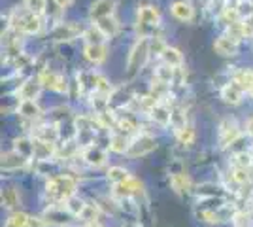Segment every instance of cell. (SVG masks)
Returning a JSON list of instances; mask_svg holds the SVG:
<instances>
[{
    "mask_svg": "<svg viewBox=\"0 0 253 227\" xmlns=\"http://www.w3.org/2000/svg\"><path fill=\"white\" fill-rule=\"evenodd\" d=\"M78 189V180L74 176H68V174H57L51 176L45 184V195L51 199L53 203H64L68 201L70 197L76 195Z\"/></svg>",
    "mask_w": 253,
    "mask_h": 227,
    "instance_id": "6da1fadb",
    "label": "cell"
},
{
    "mask_svg": "<svg viewBox=\"0 0 253 227\" xmlns=\"http://www.w3.org/2000/svg\"><path fill=\"white\" fill-rule=\"evenodd\" d=\"M10 29L19 34H38L42 31V17L31 13L27 8H15L11 11Z\"/></svg>",
    "mask_w": 253,
    "mask_h": 227,
    "instance_id": "7a4b0ae2",
    "label": "cell"
},
{
    "mask_svg": "<svg viewBox=\"0 0 253 227\" xmlns=\"http://www.w3.org/2000/svg\"><path fill=\"white\" fill-rule=\"evenodd\" d=\"M149 55V38H140L132 47H130V53L126 59V74L128 78H134V76L146 66Z\"/></svg>",
    "mask_w": 253,
    "mask_h": 227,
    "instance_id": "3957f363",
    "label": "cell"
},
{
    "mask_svg": "<svg viewBox=\"0 0 253 227\" xmlns=\"http://www.w3.org/2000/svg\"><path fill=\"white\" fill-rule=\"evenodd\" d=\"M157 148V142L151 135H136L132 140H130V146H128V151H126V157L130 159H138V157H144Z\"/></svg>",
    "mask_w": 253,
    "mask_h": 227,
    "instance_id": "277c9868",
    "label": "cell"
},
{
    "mask_svg": "<svg viewBox=\"0 0 253 227\" xmlns=\"http://www.w3.org/2000/svg\"><path fill=\"white\" fill-rule=\"evenodd\" d=\"M84 27L78 23H59L51 31V40L53 42H72L76 38L84 36Z\"/></svg>",
    "mask_w": 253,
    "mask_h": 227,
    "instance_id": "5b68a950",
    "label": "cell"
},
{
    "mask_svg": "<svg viewBox=\"0 0 253 227\" xmlns=\"http://www.w3.org/2000/svg\"><path fill=\"white\" fill-rule=\"evenodd\" d=\"M38 80L45 89H51V91H57V93H66L68 91V82L63 74L55 72V70H49L45 68L38 74Z\"/></svg>",
    "mask_w": 253,
    "mask_h": 227,
    "instance_id": "8992f818",
    "label": "cell"
},
{
    "mask_svg": "<svg viewBox=\"0 0 253 227\" xmlns=\"http://www.w3.org/2000/svg\"><path fill=\"white\" fill-rule=\"evenodd\" d=\"M238 138H240V127H238L236 119L232 118L223 119L221 125H219V142H221L223 148L232 146Z\"/></svg>",
    "mask_w": 253,
    "mask_h": 227,
    "instance_id": "52a82bcc",
    "label": "cell"
},
{
    "mask_svg": "<svg viewBox=\"0 0 253 227\" xmlns=\"http://www.w3.org/2000/svg\"><path fill=\"white\" fill-rule=\"evenodd\" d=\"M82 159H84L89 167L98 169V167H104L106 161H108V151H106L102 146H98V144H91V146L84 148Z\"/></svg>",
    "mask_w": 253,
    "mask_h": 227,
    "instance_id": "ba28073f",
    "label": "cell"
},
{
    "mask_svg": "<svg viewBox=\"0 0 253 227\" xmlns=\"http://www.w3.org/2000/svg\"><path fill=\"white\" fill-rule=\"evenodd\" d=\"M61 203H53V206H49L47 210H45V214H43V220L47 222V224H53V226H66V224H70V220H72V214L68 212V208L64 206H59Z\"/></svg>",
    "mask_w": 253,
    "mask_h": 227,
    "instance_id": "9c48e42d",
    "label": "cell"
},
{
    "mask_svg": "<svg viewBox=\"0 0 253 227\" xmlns=\"http://www.w3.org/2000/svg\"><path fill=\"white\" fill-rule=\"evenodd\" d=\"M114 195L119 199H130V197L144 195V184L136 178H128L125 182L114 185Z\"/></svg>",
    "mask_w": 253,
    "mask_h": 227,
    "instance_id": "30bf717a",
    "label": "cell"
},
{
    "mask_svg": "<svg viewBox=\"0 0 253 227\" xmlns=\"http://www.w3.org/2000/svg\"><path fill=\"white\" fill-rule=\"evenodd\" d=\"M116 11V2L114 0H95L89 8V17L91 21L96 23L104 17H112Z\"/></svg>",
    "mask_w": 253,
    "mask_h": 227,
    "instance_id": "8fae6325",
    "label": "cell"
},
{
    "mask_svg": "<svg viewBox=\"0 0 253 227\" xmlns=\"http://www.w3.org/2000/svg\"><path fill=\"white\" fill-rule=\"evenodd\" d=\"M219 95H221L223 102L225 104H231V106H236V104H240L242 102V97H244V89L234 80L229 82V84H225L221 87V91H219Z\"/></svg>",
    "mask_w": 253,
    "mask_h": 227,
    "instance_id": "7c38bea8",
    "label": "cell"
},
{
    "mask_svg": "<svg viewBox=\"0 0 253 227\" xmlns=\"http://www.w3.org/2000/svg\"><path fill=\"white\" fill-rule=\"evenodd\" d=\"M213 49L221 57H232V55L238 53V40L231 38L229 34H223L213 42Z\"/></svg>",
    "mask_w": 253,
    "mask_h": 227,
    "instance_id": "4fadbf2b",
    "label": "cell"
},
{
    "mask_svg": "<svg viewBox=\"0 0 253 227\" xmlns=\"http://www.w3.org/2000/svg\"><path fill=\"white\" fill-rule=\"evenodd\" d=\"M84 55L89 63L102 65L108 57V47H106V44H85Z\"/></svg>",
    "mask_w": 253,
    "mask_h": 227,
    "instance_id": "5bb4252c",
    "label": "cell"
},
{
    "mask_svg": "<svg viewBox=\"0 0 253 227\" xmlns=\"http://www.w3.org/2000/svg\"><path fill=\"white\" fill-rule=\"evenodd\" d=\"M55 155H57V148H55L53 142L34 138V159H38V161H51Z\"/></svg>",
    "mask_w": 253,
    "mask_h": 227,
    "instance_id": "9a60e30c",
    "label": "cell"
},
{
    "mask_svg": "<svg viewBox=\"0 0 253 227\" xmlns=\"http://www.w3.org/2000/svg\"><path fill=\"white\" fill-rule=\"evenodd\" d=\"M42 84H40V80L36 78V80H27V82H23L19 89H17V95L21 100H36L38 95H40V91H42Z\"/></svg>",
    "mask_w": 253,
    "mask_h": 227,
    "instance_id": "2e32d148",
    "label": "cell"
},
{
    "mask_svg": "<svg viewBox=\"0 0 253 227\" xmlns=\"http://www.w3.org/2000/svg\"><path fill=\"white\" fill-rule=\"evenodd\" d=\"M29 163L27 157H23L21 153L17 151H8V153H2V171L6 173H11V171H17V169H23L25 165Z\"/></svg>",
    "mask_w": 253,
    "mask_h": 227,
    "instance_id": "e0dca14e",
    "label": "cell"
},
{
    "mask_svg": "<svg viewBox=\"0 0 253 227\" xmlns=\"http://www.w3.org/2000/svg\"><path fill=\"white\" fill-rule=\"evenodd\" d=\"M17 114L21 118L29 119V121H36L42 118V108L38 106L36 100H19L17 104Z\"/></svg>",
    "mask_w": 253,
    "mask_h": 227,
    "instance_id": "ac0fdd59",
    "label": "cell"
},
{
    "mask_svg": "<svg viewBox=\"0 0 253 227\" xmlns=\"http://www.w3.org/2000/svg\"><path fill=\"white\" fill-rule=\"evenodd\" d=\"M170 11H172V15H174L178 21H183V23H191L193 21V17H195L193 6H191L189 2H185V0L174 2V4L170 6Z\"/></svg>",
    "mask_w": 253,
    "mask_h": 227,
    "instance_id": "d6986e66",
    "label": "cell"
},
{
    "mask_svg": "<svg viewBox=\"0 0 253 227\" xmlns=\"http://www.w3.org/2000/svg\"><path fill=\"white\" fill-rule=\"evenodd\" d=\"M151 121H155L157 125H169L170 116H172V108H169L165 102H155L151 108L148 110Z\"/></svg>",
    "mask_w": 253,
    "mask_h": 227,
    "instance_id": "ffe728a7",
    "label": "cell"
},
{
    "mask_svg": "<svg viewBox=\"0 0 253 227\" xmlns=\"http://www.w3.org/2000/svg\"><path fill=\"white\" fill-rule=\"evenodd\" d=\"M34 138H40V140H45V142H53V144H57L59 140V136H61V133L57 129V125L55 123H43V125H38V127H34Z\"/></svg>",
    "mask_w": 253,
    "mask_h": 227,
    "instance_id": "44dd1931",
    "label": "cell"
},
{
    "mask_svg": "<svg viewBox=\"0 0 253 227\" xmlns=\"http://www.w3.org/2000/svg\"><path fill=\"white\" fill-rule=\"evenodd\" d=\"M128 146H130V140H128V135L117 131V133H112L110 138H108V148L116 153H125L128 151Z\"/></svg>",
    "mask_w": 253,
    "mask_h": 227,
    "instance_id": "7402d4cb",
    "label": "cell"
},
{
    "mask_svg": "<svg viewBox=\"0 0 253 227\" xmlns=\"http://www.w3.org/2000/svg\"><path fill=\"white\" fill-rule=\"evenodd\" d=\"M191 178L185 173H176L170 174V187L176 191V193L183 195L191 191Z\"/></svg>",
    "mask_w": 253,
    "mask_h": 227,
    "instance_id": "603a6c76",
    "label": "cell"
},
{
    "mask_svg": "<svg viewBox=\"0 0 253 227\" xmlns=\"http://www.w3.org/2000/svg\"><path fill=\"white\" fill-rule=\"evenodd\" d=\"M161 59H163L165 65L172 66V68H176V70L183 66V55H181V51L176 49V47H170V45H167V49L163 51Z\"/></svg>",
    "mask_w": 253,
    "mask_h": 227,
    "instance_id": "cb8c5ba5",
    "label": "cell"
},
{
    "mask_svg": "<svg viewBox=\"0 0 253 227\" xmlns=\"http://www.w3.org/2000/svg\"><path fill=\"white\" fill-rule=\"evenodd\" d=\"M170 125H172L174 133H179V131L185 129V127L189 125V121H187V114H185V110L181 108V106H172Z\"/></svg>",
    "mask_w": 253,
    "mask_h": 227,
    "instance_id": "d4e9b609",
    "label": "cell"
},
{
    "mask_svg": "<svg viewBox=\"0 0 253 227\" xmlns=\"http://www.w3.org/2000/svg\"><path fill=\"white\" fill-rule=\"evenodd\" d=\"M13 150L17 151V153H21L23 157L32 159L34 157V138H27V136L15 138L13 140Z\"/></svg>",
    "mask_w": 253,
    "mask_h": 227,
    "instance_id": "484cf974",
    "label": "cell"
},
{
    "mask_svg": "<svg viewBox=\"0 0 253 227\" xmlns=\"http://www.w3.org/2000/svg\"><path fill=\"white\" fill-rule=\"evenodd\" d=\"M93 25H96L100 29V33L104 34L106 38H114L117 34V31H119V23H117V19L114 15L112 17H104V19L93 23Z\"/></svg>",
    "mask_w": 253,
    "mask_h": 227,
    "instance_id": "4316f807",
    "label": "cell"
},
{
    "mask_svg": "<svg viewBox=\"0 0 253 227\" xmlns=\"http://www.w3.org/2000/svg\"><path fill=\"white\" fill-rule=\"evenodd\" d=\"M80 220L85 222V226L87 224H96L98 222V218H100V208L96 203H85L84 210H82V214H80Z\"/></svg>",
    "mask_w": 253,
    "mask_h": 227,
    "instance_id": "83f0119b",
    "label": "cell"
},
{
    "mask_svg": "<svg viewBox=\"0 0 253 227\" xmlns=\"http://www.w3.org/2000/svg\"><path fill=\"white\" fill-rule=\"evenodd\" d=\"M21 203V195L17 191V187H6L2 189V206L4 208H15Z\"/></svg>",
    "mask_w": 253,
    "mask_h": 227,
    "instance_id": "f1b7e54d",
    "label": "cell"
},
{
    "mask_svg": "<svg viewBox=\"0 0 253 227\" xmlns=\"http://www.w3.org/2000/svg\"><path fill=\"white\" fill-rule=\"evenodd\" d=\"M106 178H108L110 184L117 185L121 184V182H125V180H128L130 176H128V171L123 169V167H110L108 173H106Z\"/></svg>",
    "mask_w": 253,
    "mask_h": 227,
    "instance_id": "f546056e",
    "label": "cell"
},
{
    "mask_svg": "<svg viewBox=\"0 0 253 227\" xmlns=\"http://www.w3.org/2000/svg\"><path fill=\"white\" fill-rule=\"evenodd\" d=\"M84 40L85 44H104L106 36L100 33V29L96 25H93V27H89V29L84 31Z\"/></svg>",
    "mask_w": 253,
    "mask_h": 227,
    "instance_id": "4dcf8cb0",
    "label": "cell"
},
{
    "mask_svg": "<svg viewBox=\"0 0 253 227\" xmlns=\"http://www.w3.org/2000/svg\"><path fill=\"white\" fill-rule=\"evenodd\" d=\"M23 8H27L31 13L42 17L47 8V0H23Z\"/></svg>",
    "mask_w": 253,
    "mask_h": 227,
    "instance_id": "1f68e13d",
    "label": "cell"
},
{
    "mask_svg": "<svg viewBox=\"0 0 253 227\" xmlns=\"http://www.w3.org/2000/svg\"><path fill=\"white\" fill-rule=\"evenodd\" d=\"M29 222H31V216H29V214H25V212H13V214H10V218H8L6 226L29 227Z\"/></svg>",
    "mask_w": 253,
    "mask_h": 227,
    "instance_id": "d6a6232c",
    "label": "cell"
},
{
    "mask_svg": "<svg viewBox=\"0 0 253 227\" xmlns=\"http://www.w3.org/2000/svg\"><path fill=\"white\" fill-rule=\"evenodd\" d=\"M64 206L68 208V212L72 214L74 218H78L80 214H82V210H84L85 206V201H82V199H78V197H70L68 201H64Z\"/></svg>",
    "mask_w": 253,
    "mask_h": 227,
    "instance_id": "836d02e7",
    "label": "cell"
},
{
    "mask_svg": "<svg viewBox=\"0 0 253 227\" xmlns=\"http://www.w3.org/2000/svg\"><path fill=\"white\" fill-rule=\"evenodd\" d=\"M234 167H244V169H252L253 165V155L250 153V151H236L234 153Z\"/></svg>",
    "mask_w": 253,
    "mask_h": 227,
    "instance_id": "e575fe53",
    "label": "cell"
},
{
    "mask_svg": "<svg viewBox=\"0 0 253 227\" xmlns=\"http://www.w3.org/2000/svg\"><path fill=\"white\" fill-rule=\"evenodd\" d=\"M232 180L238 185H246L250 182V169H244V167H234L232 169Z\"/></svg>",
    "mask_w": 253,
    "mask_h": 227,
    "instance_id": "d590c367",
    "label": "cell"
},
{
    "mask_svg": "<svg viewBox=\"0 0 253 227\" xmlns=\"http://www.w3.org/2000/svg\"><path fill=\"white\" fill-rule=\"evenodd\" d=\"M174 76H176V68H172V66H169V65L159 66L157 70H155V78L167 82V84H170V82L174 80Z\"/></svg>",
    "mask_w": 253,
    "mask_h": 227,
    "instance_id": "8d00e7d4",
    "label": "cell"
},
{
    "mask_svg": "<svg viewBox=\"0 0 253 227\" xmlns=\"http://www.w3.org/2000/svg\"><path fill=\"white\" fill-rule=\"evenodd\" d=\"M176 136H178V140L183 144V146H191L193 142H195V129H193V125H187L185 129H181L179 133H176Z\"/></svg>",
    "mask_w": 253,
    "mask_h": 227,
    "instance_id": "74e56055",
    "label": "cell"
},
{
    "mask_svg": "<svg viewBox=\"0 0 253 227\" xmlns=\"http://www.w3.org/2000/svg\"><path fill=\"white\" fill-rule=\"evenodd\" d=\"M234 8H236V11H238L240 19H248V17H252L253 15V2H250V0H242V2H238Z\"/></svg>",
    "mask_w": 253,
    "mask_h": 227,
    "instance_id": "f35d334b",
    "label": "cell"
},
{
    "mask_svg": "<svg viewBox=\"0 0 253 227\" xmlns=\"http://www.w3.org/2000/svg\"><path fill=\"white\" fill-rule=\"evenodd\" d=\"M95 93H98V95H106V97H110V93H112V86L108 84V80H106L104 76L98 74V78H96Z\"/></svg>",
    "mask_w": 253,
    "mask_h": 227,
    "instance_id": "ab89813d",
    "label": "cell"
},
{
    "mask_svg": "<svg viewBox=\"0 0 253 227\" xmlns=\"http://www.w3.org/2000/svg\"><path fill=\"white\" fill-rule=\"evenodd\" d=\"M167 49V44H165V40L163 38H159V36H155V38H149V51L155 55H163V51Z\"/></svg>",
    "mask_w": 253,
    "mask_h": 227,
    "instance_id": "60d3db41",
    "label": "cell"
},
{
    "mask_svg": "<svg viewBox=\"0 0 253 227\" xmlns=\"http://www.w3.org/2000/svg\"><path fill=\"white\" fill-rule=\"evenodd\" d=\"M242 34L244 38H252L253 36V15L248 19H242Z\"/></svg>",
    "mask_w": 253,
    "mask_h": 227,
    "instance_id": "b9f144b4",
    "label": "cell"
},
{
    "mask_svg": "<svg viewBox=\"0 0 253 227\" xmlns=\"http://www.w3.org/2000/svg\"><path fill=\"white\" fill-rule=\"evenodd\" d=\"M45 220L43 218H34V216H31V222H29V227H45Z\"/></svg>",
    "mask_w": 253,
    "mask_h": 227,
    "instance_id": "7bdbcfd3",
    "label": "cell"
},
{
    "mask_svg": "<svg viewBox=\"0 0 253 227\" xmlns=\"http://www.w3.org/2000/svg\"><path fill=\"white\" fill-rule=\"evenodd\" d=\"M53 2H55V4H57L61 10H64V8H68V6H70L74 0H53Z\"/></svg>",
    "mask_w": 253,
    "mask_h": 227,
    "instance_id": "ee69618b",
    "label": "cell"
},
{
    "mask_svg": "<svg viewBox=\"0 0 253 227\" xmlns=\"http://www.w3.org/2000/svg\"><path fill=\"white\" fill-rule=\"evenodd\" d=\"M246 129H248V135H250V136H253V118L248 119V123H246Z\"/></svg>",
    "mask_w": 253,
    "mask_h": 227,
    "instance_id": "f6af8a7d",
    "label": "cell"
},
{
    "mask_svg": "<svg viewBox=\"0 0 253 227\" xmlns=\"http://www.w3.org/2000/svg\"><path fill=\"white\" fill-rule=\"evenodd\" d=\"M248 95L253 98V82H252V86H250V89H248Z\"/></svg>",
    "mask_w": 253,
    "mask_h": 227,
    "instance_id": "bcb514c9",
    "label": "cell"
},
{
    "mask_svg": "<svg viewBox=\"0 0 253 227\" xmlns=\"http://www.w3.org/2000/svg\"><path fill=\"white\" fill-rule=\"evenodd\" d=\"M85 227H102V226H100V224L96 222V224H87V226H85Z\"/></svg>",
    "mask_w": 253,
    "mask_h": 227,
    "instance_id": "7dc6e473",
    "label": "cell"
},
{
    "mask_svg": "<svg viewBox=\"0 0 253 227\" xmlns=\"http://www.w3.org/2000/svg\"><path fill=\"white\" fill-rule=\"evenodd\" d=\"M248 227H253V226H248Z\"/></svg>",
    "mask_w": 253,
    "mask_h": 227,
    "instance_id": "c3c4849f",
    "label": "cell"
}]
</instances>
